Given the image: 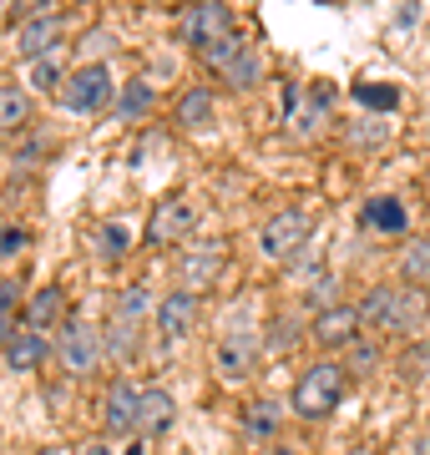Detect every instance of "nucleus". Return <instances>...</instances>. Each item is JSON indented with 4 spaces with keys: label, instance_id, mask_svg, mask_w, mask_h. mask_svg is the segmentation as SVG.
<instances>
[{
    "label": "nucleus",
    "instance_id": "2f4dec72",
    "mask_svg": "<svg viewBox=\"0 0 430 455\" xmlns=\"http://www.w3.org/2000/svg\"><path fill=\"white\" fill-rule=\"evenodd\" d=\"M400 374H405V379H426L430 374V344L405 349V355H400Z\"/></svg>",
    "mask_w": 430,
    "mask_h": 455
},
{
    "label": "nucleus",
    "instance_id": "4be33fe9",
    "mask_svg": "<svg viewBox=\"0 0 430 455\" xmlns=\"http://www.w3.org/2000/svg\"><path fill=\"white\" fill-rule=\"evenodd\" d=\"M152 107H157V86L142 82V76L127 82V86H122V97H116V116H127V122H142Z\"/></svg>",
    "mask_w": 430,
    "mask_h": 455
},
{
    "label": "nucleus",
    "instance_id": "a211bd4d",
    "mask_svg": "<svg viewBox=\"0 0 430 455\" xmlns=\"http://www.w3.org/2000/svg\"><path fill=\"white\" fill-rule=\"evenodd\" d=\"M178 420V400L167 390H142V425H137V435H167Z\"/></svg>",
    "mask_w": 430,
    "mask_h": 455
},
{
    "label": "nucleus",
    "instance_id": "4468645a",
    "mask_svg": "<svg viewBox=\"0 0 430 455\" xmlns=\"http://www.w3.org/2000/svg\"><path fill=\"white\" fill-rule=\"evenodd\" d=\"M198 309H203L198 293L172 289L163 304H157V334H163V339H187V334H193V324H198Z\"/></svg>",
    "mask_w": 430,
    "mask_h": 455
},
{
    "label": "nucleus",
    "instance_id": "b1692460",
    "mask_svg": "<svg viewBox=\"0 0 430 455\" xmlns=\"http://www.w3.org/2000/svg\"><path fill=\"white\" fill-rule=\"evenodd\" d=\"M152 314V293L142 289V283H127L122 289V299H116V319H127V324H142Z\"/></svg>",
    "mask_w": 430,
    "mask_h": 455
},
{
    "label": "nucleus",
    "instance_id": "6e6552de",
    "mask_svg": "<svg viewBox=\"0 0 430 455\" xmlns=\"http://www.w3.org/2000/svg\"><path fill=\"white\" fill-rule=\"evenodd\" d=\"M178 31H182V41L187 46H198V51H208V46H218V41H228V36H238L233 31V11L228 5H187L178 16Z\"/></svg>",
    "mask_w": 430,
    "mask_h": 455
},
{
    "label": "nucleus",
    "instance_id": "aec40b11",
    "mask_svg": "<svg viewBox=\"0 0 430 455\" xmlns=\"http://www.w3.org/2000/svg\"><path fill=\"white\" fill-rule=\"evenodd\" d=\"M61 314H67V293L61 289H36L31 304H26V329H41V334H46Z\"/></svg>",
    "mask_w": 430,
    "mask_h": 455
},
{
    "label": "nucleus",
    "instance_id": "f257e3e1",
    "mask_svg": "<svg viewBox=\"0 0 430 455\" xmlns=\"http://www.w3.org/2000/svg\"><path fill=\"white\" fill-rule=\"evenodd\" d=\"M426 309V289H410V283H375L360 299V319L370 334H410V329H420Z\"/></svg>",
    "mask_w": 430,
    "mask_h": 455
},
{
    "label": "nucleus",
    "instance_id": "6ab92c4d",
    "mask_svg": "<svg viewBox=\"0 0 430 455\" xmlns=\"http://www.w3.org/2000/svg\"><path fill=\"white\" fill-rule=\"evenodd\" d=\"M31 127V92L16 82H0V132H26Z\"/></svg>",
    "mask_w": 430,
    "mask_h": 455
},
{
    "label": "nucleus",
    "instance_id": "5701e85b",
    "mask_svg": "<svg viewBox=\"0 0 430 455\" xmlns=\"http://www.w3.org/2000/svg\"><path fill=\"white\" fill-rule=\"evenodd\" d=\"M400 278H405L410 289L430 283V238H410V243H405V253H400Z\"/></svg>",
    "mask_w": 430,
    "mask_h": 455
},
{
    "label": "nucleus",
    "instance_id": "bb28decb",
    "mask_svg": "<svg viewBox=\"0 0 430 455\" xmlns=\"http://www.w3.org/2000/svg\"><path fill=\"white\" fill-rule=\"evenodd\" d=\"M345 355H349L345 370H354V374H375V370H380V344H375V339H354Z\"/></svg>",
    "mask_w": 430,
    "mask_h": 455
},
{
    "label": "nucleus",
    "instance_id": "423d86ee",
    "mask_svg": "<svg viewBox=\"0 0 430 455\" xmlns=\"http://www.w3.org/2000/svg\"><path fill=\"white\" fill-rule=\"evenodd\" d=\"M101 355H107V339L97 334V324H82V319H71V324H61V339H56V359H61V370L67 374H92L101 364Z\"/></svg>",
    "mask_w": 430,
    "mask_h": 455
},
{
    "label": "nucleus",
    "instance_id": "f03ea898",
    "mask_svg": "<svg viewBox=\"0 0 430 455\" xmlns=\"http://www.w3.org/2000/svg\"><path fill=\"white\" fill-rule=\"evenodd\" d=\"M349 390V370L339 359H315L309 370L294 379V390H289V410H294L299 420H330L339 400Z\"/></svg>",
    "mask_w": 430,
    "mask_h": 455
},
{
    "label": "nucleus",
    "instance_id": "e433bc0d",
    "mask_svg": "<svg viewBox=\"0 0 430 455\" xmlns=\"http://www.w3.org/2000/svg\"><path fill=\"white\" fill-rule=\"evenodd\" d=\"M11 334H16V329H11V319H0V355H5V344H11Z\"/></svg>",
    "mask_w": 430,
    "mask_h": 455
},
{
    "label": "nucleus",
    "instance_id": "9b49d317",
    "mask_svg": "<svg viewBox=\"0 0 430 455\" xmlns=\"http://www.w3.org/2000/svg\"><path fill=\"white\" fill-rule=\"evenodd\" d=\"M289 132L294 137H315V132H324V122H330V92L319 86V92H299V86H289Z\"/></svg>",
    "mask_w": 430,
    "mask_h": 455
},
{
    "label": "nucleus",
    "instance_id": "9d476101",
    "mask_svg": "<svg viewBox=\"0 0 430 455\" xmlns=\"http://www.w3.org/2000/svg\"><path fill=\"white\" fill-rule=\"evenodd\" d=\"M101 425L112 430V435H137V425H142V390H137L132 379H116L107 400H101Z\"/></svg>",
    "mask_w": 430,
    "mask_h": 455
},
{
    "label": "nucleus",
    "instance_id": "393cba45",
    "mask_svg": "<svg viewBox=\"0 0 430 455\" xmlns=\"http://www.w3.org/2000/svg\"><path fill=\"white\" fill-rule=\"evenodd\" d=\"M228 86H238V92H249V86H259V76H264V66H259V56H253V46L238 56V61L228 66V71H218Z\"/></svg>",
    "mask_w": 430,
    "mask_h": 455
},
{
    "label": "nucleus",
    "instance_id": "58836bf2",
    "mask_svg": "<svg viewBox=\"0 0 430 455\" xmlns=\"http://www.w3.org/2000/svg\"><path fill=\"white\" fill-rule=\"evenodd\" d=\"M345 455H375V451H364V445H349V451Z\"/></svg>",
    "mask_w": 430,
    "mask_h": 455
},
{
    "label": "nucleus",
    "instance_id": "a878e982",
    "mask_svg": "<svg viewBox=\"0 0 430 455\" xmlns=\"http://www.w3.org/2000/svg\"><path fill=\"white\" fill-rule=\"evenodd\" d=\"M127 243H132V233H127L122 223H101L97 228V259L116 263L122 253H127Z\"/></svg>",
    "mask_w": 430,
    "mask_h": 455
},
{
    "label": "nucleus",
    "instance_id": "c85d7f7f",
    "mask_svg": "<svg viewBox=\"0 0 430 455\" xmlns=\"http://www.w3.org/2000/svg\"><path fill=\"white\" fill-rule=\"evenodd\" d=\"M243 51H249V41H238V36H228V41H218V46L198 51V56H203V61H208V66H213V71H228V66L238 61Z\"/></svg>",
    "mask_w": 430,
    "mask_h": 455
},
{
    "label": "nucleus",
    "instance_id": "a19ab883",
    "mask_svg": "<svg viewBox=\"0 0 430 455\" xmlns=\"http://www.w3.org/2000/svg\"><path fill=\"white\" fill-rule=\"evenodd\" d=\"M127 455H142V445H127Z\"/></svg>",
    "mask_w": 430,
    "mask_h": 455
},
{
    "label": "nucleus",
    "instance_id": "72a5a7b5",
    "mask_svg": "<svg viewBox=\"0 0 430 455\" xmlns=\"http://www.w3.org/2000/svg\"><path fill=\"white\" fill-rule=\"evenodd\" d=\"M16 309H20V283L0 278V319H16Z\"/></svg>",
    "mask_w": 430,
    "mask_h": 455
},
{
    "label": "nucleus",
    "instance_id": "0eeeda50",
    "mask_svg": "<svg viewBox=\"0 0 430 455\" xmlns=\"http://www.w3.org/2000/svg\"><path fill=\"white\" fill-rule=\"evenodd\" d=\"M223 263H228V243H223V238H203V243L182 248V259H178V278H182V289H187V293L213 289L218 274H223Z\"/></svg>",
    "mask_w": 430,
    "mask_h": 455
},
{
    "label": "nucleus",
    "instance_id": "2eb2a0df",
    "mask_svg": "<svg viewBox=\"0 0 430 455\" xmlns=\"http://www.w3.org/2000/svg\"><path fill=\"white\" fill-rule=\"evenodd\" d=\"M51 355H56V349H51V339L41 334V329H16V334H11V344H5V364H11L16 374L41 370Z\"/></svg>",
    "mask_w": 430,
    "mask_h": 455
},
{
    "label": "nucleus",
    "instance_id": "473e14b6",
    "mask_svg": "<svg viewBox=\"0 0 430 455\" xmlns=\"http://www.w3.org/2000/svg\"><path fill=\"white\" fill-rule=\"evenodd\" d=\"M31 86H36V92H61L67 76H61V66H56V61H36L31 66Z\"/></svg>",
    "mask_w": 430,
    "mask_h": 455
},
{
    "label": "nucleus",
    "instance_id": "c9c22d12",
    "mask_svg": "<svg viewBox=\"0 0 430 455\" xmlns=\"http://www.w3.org/2000/svg\"><path fill=\"white\" fill-rule=\"evenodd\" d=\"M82 455H116V451H112V445H107V440H92V445H86Z\"/></svg>",
    "mask_w": 430,
    "mask_h": 455
},
{
    "label": "nucleus",
    "instance_id": "cd10ccee",
    "mask_svg": "<svg viewBox=\"0 0 430 455\" xmlns=\"http://www.w3.org/2000/svg\"><path fill=\"white\" fill-rule=\"evenodd\" d=\"M354 101L375 107V112H395V107H400V92H395V86H380V82H364V86H354Z\"/></svg>",
    "mask_w": 430,
    "mask_h": 455
},
{
    "label": "nucleus",
    "instance_id": "c756f323",
    "mask_svg": "<svg viewBox=\"0 0 430 455\" xmlns=\"http://www.w3.org/2000/svg\"><path fill=\"white\" fill-rule=\"evenodd\" d=\"M112 334H101V339H107V355H116V359H127L137 349V324H127V319H112Z\"/></svg>",
    "mask_w": 430,
    "mask_h": 455
},
{
    "label": "nucleus",
    "instance_id": "79ce46f5",
    "mask_svg": "<svg viewBox=\"0 0 430 455\" xmlns=\"http://www.w3.org/2000/svg\"><path fill=\"white\" fill-rule=\"evenodd\" d=\"M390 455H405V451H390Z\"/></svg>",
    "mask_w": 430,
    "mask_h": 455
},
{
    "label": "nucleus",
    "instance_id": "4c0bfd02",
    "mask_svg": "<svg viewBox=\"0 0 430 455\" xmlns=\"http://www.w3.org/2000/svg\"><path fill=\"white\" fill-rule=\"evenodd\" d=\"M268 455H294V445H268Z\"/></svg>",
    "mask_w": 430,
    "mask_h": 455
},
{
    "label": "nucleus",
    "instance_id": "f3484780",
    "mask_svg": "<svg viewBox=\"0 0 430 455\" xmlns=\"http://www.w3.org/2000/svg\"><path fill=\"white\" fill-rule=\"evenodd\" d=\"M213 116H218V107H213V92H208V86H187V92L178 97V127L208 132Z\"/></svg>",
    "mask_w": 430,
    "mask_h": 455
},
{
    "label": "nucleus",
    "instance_id": "f8f14e48",
    "mask_svg": "<svg viewBox=\"0 0 430 455\" xmlns=\"http://www.w3.org/2000/svg\"><path fill=\"white\" fill-rule=\"evenodd\" d=\"M213 359H218V374H223V379H243V374L259 364V334H253V329H228V334L218 339Z\"/></svg>",
    "mask_w": 430,
    "mask_h": 455
},
{
    "label": "nucleus",
    "instance_id": "7c9ffc66",
    "mask_svg": "<svg viewBox=\"0 0 430 455\" xmlns=\"http://www.w3.org/2000/svg\"><path fill=\"white\" fill-rule=\"evenodd\" d=\"M26 248H31V233H26L20 223H5V228H0V259H20Z\"/></svg>",
    "mask_w": 430,
    "mask_h": 455
},
{
    "label": "nucleus",
    "instance_id": "412c9836",
    "mask_svg": "<svg viewBox=\"0 0 430 455\" xmlns=\"http://www.w3.org/2000/svg\"><path fill=\"white\" fill-rule=\"evenodd\" d=\"M279 425H283V405H279V400H253V405L243 410V430H249L253 440H268V445H274Z\"/></svg>",
    "mask_w": 430,
    "mask_h": 455
},
{
    "label": "nucleus",
    "instance_id": "dca6fc26",
    "mask_svg": "<svg viewBox=\"0 0 430 455\" xmlns=\"http://www.w3.org/2000/svg\"><path fill=\"white\" fill-rule=\"evenodd\" d=\"M360 223L370 228V233H385V238H400L410 218H405V203H400L395 193H380V197H370V203L360 208Z\"/></svg>",
    "mask_w": 430,
    "mask_h": 455
},
{
    "label": "nucleus",
    "instance_id": "ea45409f",
    "mask_svg": "<svg viewBox=\"0 0 430 455\" xmlns=\"http://www.w3.org/2000/svg\"><path fill=\"white\" fill-rule=\"evenodd\" d=\"M5 16H11V5H5V0H0V20H5Z\"/></svg>",
    "mask_w": 430,
    "mask_h": 455
},
{
    "label": "nucleus",
    "instance_id": "1a4fd4ad",
    "mask_svg": "<svg viewBox=\"0 0 430 455\" xmlns=\"http://www.w3.org/2000/svg\"><path fill=\"white\" fill-rule=\"evenodd\" d=\"M319 349H349L354 339H364V319H360V304H324L309 324Z\"/></svg>",
    "mask_w": 430,
    "mask_h": 455
},
{
    "label": "nucleus",
    "instance_id": "20e7f679",
    "mask_svg": "<svg viewBox=\"0 0 430 455\" xmlns=\"http://www.w3.org/2000/svg\"><path fill=\"white\" fill-rule=\"evenodd\" d=\"M107 101H112V66H101V61L76 66V71L67 76V86H61V107L76 112V116L101 112Z\"/></svg>",
    "mask_w": 430,
    "mask_h": 455
},
{
    "label": "nucleus",
    "instance_id": "39448f33",
    "mask_svg": "<svg viewBox=\"0 0 430 455\" xmlns=\"http://www.w3.org/2000/svg\"><path fill=\"white\" fill-rule=\"evenodd\" d=\"M198 228V203L193 197H163L152 208V223H147V248H172V243H187Z\"/></svg>",
    "mask_w": 430,
    "mask_h": 455
},
{
    "label": "nucleus",
    "instance_id": "ddd939ff",
    "mask_svg": "<svg viewBox=\"0 0 430 455\" xmlns=\"http://www.w3.org/2000/svg\"><path fill=\"white\" fill-rule=\"evenodd\" d=\"M67 41V20L61 16H41V20H26L16 36V51H20V61H51V51Z\"/></svg>",
    "mask_w": 430,
    "mask_h": 455
},
{
    "label": "nucleus",
    "instance_id": "f704fd0d",
    "mask_svg": "<svg viewBox=\"0 0 430 455\" xmlns=\"http://www.w3.org/2000/svg\"><path fill=\"white\" fill-rule=\"evenodd\" d=\"M319 259H324V253H319V248L309 243V248H304V253H299L294 263H289V274H294V278H309V268H319Z\"/></svg>",
    "mask_w": 430,
    "mask_h": 455
},
{
    "label": "nucleus",
    "instance_id": "7ed1b4c3",
    "mask_svg": "<svg viewBox=\"0 0 430 455\" xmlns=\"http://www.w3.org/2000/svg\"><path fill=\"white\" fill-rule=\"evenodd\" d=\"M309 233H315V218H309V212L283 208L259 228V253H264L268 263H294L299 253L309 248Z\"/></svg>",
    "mask_w": 430,
    "mask_h": 455
}]
</instances>
